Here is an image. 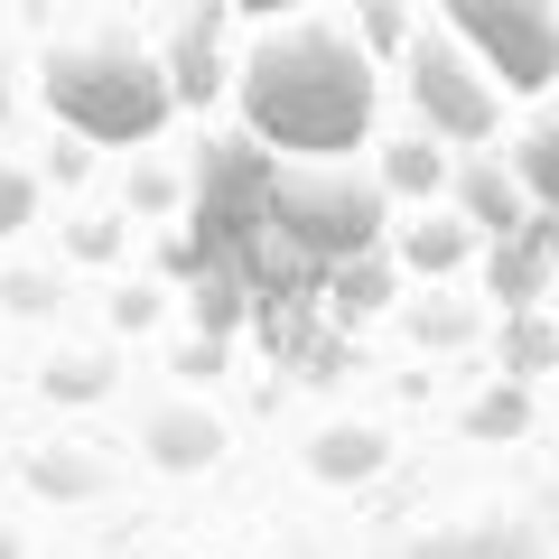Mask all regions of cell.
Segmentation results:
<instances>
[{
	"instance_id": "6",
	"label": "cell",
	"mask_w": 559,
	"mask_h": 559,
	"mask_svg": "<svg viewBox=\"0 0 559 559\" xmlns=\"http://www.w3.org/2000/svg\"><path fill=\"white\" fill-rule=\"evenodd\" d=\"M522 187L559 205V121H540V131L522 140Z\"/></svg>"
},
{
	"instance_id": "5",
	"label": "cell",
	"mask_w": 559,
	"mask_h": 559,
	"mask_svg": "<svg viewBox=\"0 0 559 559\" xmlns=\"http://www.w3.org/2000/svg\"><path fill=\"white\" fill-rule=\"evenodd\" d=\"M411 94H419V112L439 121V131H457V140L495 131V94H485L476 66L448 57V47H419V57H411Z\"/></svg>"
},
{
	"instance_id": "9",
	"label": "cell",
	"mask_w": 559,
	"mask_h": 559,
	"mask_svg": "<svg viewBox=\"0 0 559 559\" xmlns=\"http://www.w3.org/2000/svg\"><path fill=\"white\" fill-rule=\"evenodd\" d=\"M392 178H401V187H419V178H439V159H429V150H401V159H392Z\"/></svg>"
},
{
	"instance_id": "4",
	"label": "cell",
	"mask_w": 559,
	"mask_h": 559,
	"mask_svg": "<svg viewBox=\"0 0 559 559\" xmlns=\"http://www.w3.org/2000/svg\"><path fill=\"white\" fill-rule=\"evenodd\" d=\"M261 215L289 242H308V252H355V242H373L382 197L373 187H336V178H271V205Z\"/></svg>"
},
{
	"instance_id": "2",
	"label": "cell",
	"mask_w": 559,
	"mask_h": 559,
	"mask_svg": "<svg viewBox=\"0 0 559 559\" xmlns=\"http://www.w3.org/2000/svg\"><path fill=\"white\" fill-rule=\"evenodd\" d=\"M47 103L84 140H150L168 121V75L131 47H75V57L47 66Z\"/></svg>"
},
{
	"instance_id": "1",
	"label": "cell",
	"mask_w": 559,
	"mask_h": 559,
	"mask_svg": "<svg viewBox=\"0 0 559 559\" xmlns=\"http://www.w3.org/2000/svg\"><path fill=\"white\" fill-rule=\"evenodd\" d=\"M242 112L261 140L308 150V159L355 150L373 121V66L336 28H280V38H252V57H242Z\"/></svg>"
},
{
	"instance_id": "8",
	"label": "cell",
	"mask_w": 559,
	"mask_h": 559,
	"mask_svg": "<svg viewBox=\"0 0 559 559\" xmlns=\"http://www.w3.org/2000/svg\"><path fill=\"white\" fill-rule=\"evenodd\" d=\"M28 205H38V187H28L20 168H0V234H20V224H28Z\"/></svg>"
},
{
	"instance_id": "10",
	"label": "cell",
	"mask_w": 559,
	"mask_h": 559,
	"mask_svg": "<svg viewBox=\"0 0 559 559\" xmlns=\"http://www.w3.org/2000/svg\"><path fill=\"white\" fill-rule=\"evenodd\" d=\"M0 559H10V540H0Z\"/></svg>"
},
{
	"instance_id": "3",
	"label": "cell",
	"mask_w": 559,
	"mask_h": 559,
	"mask_svg": "<svg viewBox=\"0 0 559 559\" xmlns=\"http://www.w3.org/2000/svg\"><path fill=\"white\" fill-rule=\"evenodd\" d=\"M448 28H457L503 84H522V94L559 75V20H550V10H532V0H457Z\"/></svg>"
},
{
	"instance_id": "7",
	"label": "cell",
	"mask_w": 559,
	"mask_h": 559,
	"mask_svg": "<svg viewBox=\"0 0 559 559\" xmlns=\"http://www.w3.org/2000/svg\"><path fill=\"white\" fill-rule=\"evenodd\" d=\"M457 252H466L457 224H419V234H411V261H419V271H439V261H457Z\"/></svg>"
}]
</instances>
